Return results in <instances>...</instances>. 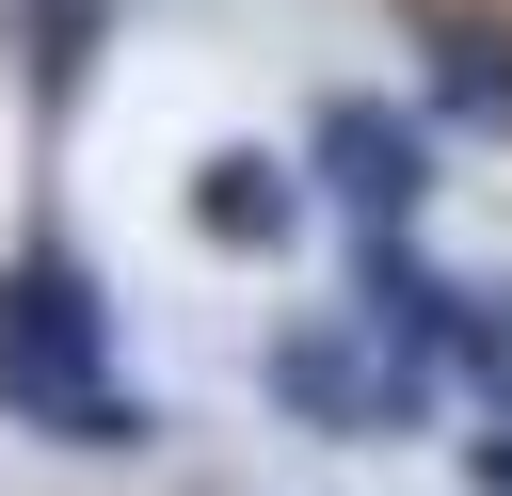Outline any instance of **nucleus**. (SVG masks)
<instances>
[{"label":"nucleus","instance_id":"5","mask_svg":"<svg viewBox=\"0 0 512 496\" xmlns=\"http://www.w3.org/2000/svg\"><path fill=\"white\" fill-rule=\"evenodd\" d=\"M432 112L512 128V32H496V16H448V0H432Z\"/></svg>","mask_w":512,"mask_h":496},{"label":"nucleus","instance_id":"2","mask_svg":"<svg viewBox=\"0 0 512 496\" xmlns=\"http://www.w3.org/2000/svg\"><path fill=\"white\" fill-rule=\"evenodd\" d=\"M272 400H288L304 432H416V416H432V384H416V368H384L352 320H304V336H272Z\"/></svg>","mask_w":512,"mask_h":496},{"label":"nucleus","instance_id":"1","mask_svg":"<svg viewBox=\"0 0 512 496\" xmlns=\"http://www.w3.org/2000/svg\"><path fill=\"white\" fill-rule=\"evenodd\" d=\"M0 400H16L48 448H96V464L160 448V416L112 384V288H96V256L16 240V272H0Z\"/></svg>","mask_w":512,"mask_h":496},{"label":"nucleus","instance_id":"8","mask_svg":"<svg viewBox=\"0 0 512 496\" xmlns=\"http://www.w3.org/2000/svg\"><path fill=\"white\" fill-rule=\"evenodd\" d=\"M496 400H512V368H496Z\"/></svg>","mask_w":512,"mask_h":496},{"label":"nucleus","instance_id":"7","mask_svg":"<svg viewBox=\"0 0 512 496\" xmlns=\"http://www.w3.org/2000/svg\"><path fill=\"white\" fill-rule=\"evenodd\" d=\"M480 496H512V400H496V432H480Z\"/></svg>","mask_w":512,"mask_h":496},{"label":"nucleus","instance_id":"6","mask_svg":"<svg viewBox=\"0 0 512 496\" xmlns=\"http://www.w3.org/2000/svg\"><path fill=\"white\" fill-rule=\"evenodd\" d=\"M16 32H32V96L64 112V96L96 80V32H112V0H16Z\"/></svg>","mask_w":512,"mask_h":496},{"label":"nucleus","instance_id":"3","mask_svg":"<svg viewBox=\"0 0 512 496\" xmlns=\"http://www.w3.org/2000/svg\"><path fill=\"white\" fill-rule=\"evenodd\" d=\"M304 160H320V192L352 224H416V192H432V128L384 112V96H320L304 112Z\"/></svg>","mask_w":512,"mask_h":496},{"label":"nucleus","instance_id":"4","mask_svg":"<svg viewBox=\"0 0 512 496\" xmlns=\"http://www.w3.org/2000/svg\"><path fill=\"white\" fill-rule=\"evenodd\" d=\"M192 224H208L224 256H288V240H304V192H288V160H256V144H224V160L192 176Z\"/></svg>","mask_w":512,"mask_h":496}]
</instances>
